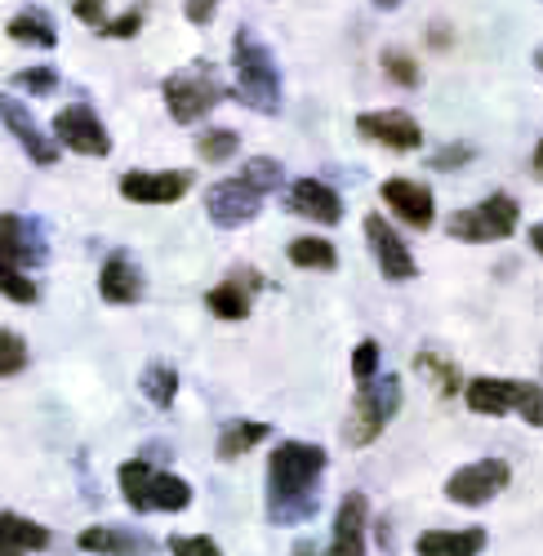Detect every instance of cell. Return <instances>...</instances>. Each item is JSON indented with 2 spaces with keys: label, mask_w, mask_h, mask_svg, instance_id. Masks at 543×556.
I'll return each instance as SVG.
<instances>
[{
  "label": "cell",
  "mask_w": 543,
  "mask_h": 556,
  "mask_svg": "<svg viewBox=\"0 0 543 556\" xmlns=\"http://www.w3.org/2000/svg\"><path fill=\"white\" fill-rule=\"evenodd\" d=\"M139 27H143V10H129V14H121V18H108V23L99 27V36H108V40H129V36H139Z\"/></svg>",
  "instance_id": "74e56055"
},
{
  "label": "cell",
  "mask_w": 543,
  "mask_h": 556,
  "mask_svg": "<svg viewBox=\"0 0 543 556\" xmlns=\"http://www.w3.org/2000/svg\"><path fill=\"white\" fill-rule=\"evenodd\" d=\"M161 94H165V108H169V116H174L178 125H192V121H201L210 108H218L228 89H223V80L214 76V67L197 63V67H184V72L165 76Z\"/></svg>",
  "instance_id": "5b68a950"
},
{
  "label": "cell",
  "mask_w": 543,
  "mask_h": 556,
  "mask_svg": "<svg viewBox=\"0 0 543 556\" xmlns=\"http://www.w3.org/2000/svg\"><path fill=\"white\" fill-rule=\"evenodd\" d=\"M23 365H27V343L14 330H5L0 334V375L14 379V375H23Z\"/></svg>",
  "instance_id": "4dcf8cb0"
},
{
  "label": "cell",
  "mask_w": 543,
  "mask_h": 556,
  "mask_svg": "<svg viewBox=\"0 0 543 556\" xmlns=\"http://www.w3.org/2000/svg\"><path fill=\"white\" fill-rule=\"evenodd\" d=\"M366 241H370L375 263H379V271L388 276V281H411V276H419L415 254L405 250V241L388 227L383 214H366Z\"/></svg>",
  "instance_id": "7c38bea8"
},
{
  "label": "cell",
  "mask_w": 543,
  "mask_h": 556,
  "mask_svg": "<svg viewBox=\"0 0 543 556\" xmlns=\"http://www.w3.org/2000/svg\"><path fill=\"white\" fill-rule=\"evenodd\" d=\"M366 526H370V503L366 494H343L334 513V539L326 556H366Z\"/></svg>",
  "instance_id": "4fadbf2b"
},
{
  "label": "cell",
  "mask_w": 543,
  "mask_h": 556,
  "mask_svg": "<svg viewBox=\"0 0 543 556\" xmlns=\"http://www.w3.org/2000/svg\"><path fill=\"white\" fill-rule=\"evenodd\" d=\"M232 67H237V89H232V94L250 112L277 116L281 112V72H277V59H272L267 45L254 31H245V27L232 40Z\"/></svg>",
  "instance_id": "7a4b0ae2"
},
{
  "label": "cell",
  "mask_w": 543,
  "mask_h": 556,
  "mask_svg": "<svg viewBox=\"0 0 543 556\" xmlns=\"http://www.w3.org/2000/svg\"><path fill=\"white\" fill-rule=\"evenodd\" d=\"M267 437H272V428H267V424H245V419H232L228 428L218 432V445H214V454H218L223 463H232V458L250 454L258 441H267Z\"/></svg>",
  "instance_id": "603a6c76"
},
{
  "label": "cell",
  "mask_w": 543,
  "mask_h": 556,
  "mask_svg": "<svg viewBox=\"0 0 543 556\" xmlns=\"http://www.w3.org/2000/svg\"><path fill=\"white\" fill-rule=\"evenodd\" d=\"M54 138L67 152H80V156H108L112 152V134L103 129L94 108H85V103H72L54 116Z\"/></svg>",
  "instance_id": "30bf717a"
},
{
  "label": "cell",
  "mask_w": 543,
  "mask_h": 556,
  "mask_svg": "<svg viewBox=\"0 0 543 556\" xmlns=\"http://www.w3.org/2000/svg\"><path fill=\"white\" fill-rule=\"evenodd\" d=\"M419 556H477L485 552V530H428L415 543Z\"/></svg>",
  "instance_id": "7402d4cb"
},
{
  "label": "cell",
  "mask_w": 543,
  "mask_h": 556,
  "mask_svg": "<svg viewBox=\"0 0 543 556\" xmlns=\"http://www.w3.org/2000/svg\"><path fill=\"white\" fill-rule=\"evenodd\" d=\"M286 205H290L299 218L326 223V227H334V223L343 218V201H339V192L330 188V182H321V178H299L294 188H290V197H286Z\"/></svg>",
  "instance_id": "2e32d148"
},
{
  "label": "cell",
  "mask_w": 543,
  "mask_h": 556,
  "mask_svg": "<svg viewBox=\"0 0 543 556\" xmlns=\"http://www.w3.org/2000/svg\"><path fill=\"white\" fill-rule=\"evenodd\" d=\"M356 129L366 138H375V143L392 148V152H415L424 143V129L411 112H366L356 121Z\"/></svg>",
  "instance_id": "9a60e30c"
},
{
  "label": "cell",
  "mask_w": 543,
  "mask_h": 556,
  "mask_svg": "<svg viewBox=\"0 0 543 556\" xmlns=\"http://www.w3.org/2000/svg\"><path fill=\"white\" fill-rule=\"evenodd\" d=\"M165 547H169L174 556H223L210 534H169Z\"/></svg>",
  "instance_id": "e575fe53"
},
{
  "label": "cell",
  "mask_w": 543,
  "mask_h": 556,
  "mask_svg": "<svg viewBox=\"0 0 543 556\" xmlns=\"http://www.w3.org/2000/svg\"><path fill=\"white\" fill-rule=\"evenodd\" d=\"M14 85H23L27 94L45 99V94H54V89H59V72L54 67H27V72L14 76Z\"/></svg>",
  "instance_id": "d590c367"
},
{
  "label": "cell",
  "mask_w": 543,
  "mask_h": 556,
  "mask_svg": "<svg viewBox=\"0 0 543 556\" xmlns=\"http://www.w3.org/2000/svg\"><path fill=\"white\" fill-rule=\"evenodd\" d=\"M214 10H218V0H188V18H192L197 27H205V23L214 18Z\"/></svg>",
  "instance_id": "60d3db41"
},
{
  "label": "cell",
  "mask_w": 543,
  "mask_h": 556,
  "mask_svg": "<svg viewBox=\"0 0 543 556\" xmlns=\"http://www.w3.org/2000/svg\"><path fill=\"white\" fill-rule=\"evenodd\" d=\"M517 223H521L517 201L504 197V192H494V197H485L481 205L459 210L455 218H450V237L468 241V245H490V241H508L513 231H517Z\"/></svg>",
  "instance_id": "8992f818"
},
{
  "label": "cell",
  "mask_w": 543,
  "mask_h": 556,
  "mask_svg": "<svg viewBox=\"0 0 543 556\" xmlns=\"http://www.w3.org/2000/svg\"><path fill=\"white\" fill-rule=\"evenodd\" d=\"M539 72H543V50H539Z\"/></svg>",
  "instance_id": "7dc6e473"
},
{
  "label": "cell",
  "mask_w": 543,
  "mask_h": 556,
  "mask_svg": "<svg viewBox=\"0 0 543 556\" xmlns=\"http://www.w3.org/2000/svg\"><path fill=\"white\" fill-rule=\"evenodd\" d=\"M330 454L307 441H281L267 458V521L272 526H303L316 517L321 503V472Z\"/></svg>",
  "instance_id": "6da1fadb"
},
{
  "label": "cell",
  "mask_w": 543,
  "mask_h": 556,
  "mask_svg": "<svg viewBox=\"0 0 543 556\" xmlns=\"http://www.w3.org/2000/svg\"><path fill=\"white\" fill-rule=\"evenodd\" d=\"M192 192V174L188 169H129L121 178V197L134 201V205H174Z\"/></svg>",
  "instance_id": "8fae6325"
},
{
  "label": "cell",
  "mask_w": 543,
  "mask_h": 556,
  "mask_svg": "<svg viewBox=\"0 0 543 556\" xmlns=\"http://www.w3.org/2000/svg\"><path fill=\"white\" fill-rule=\"evenodd\" d=\"M508 481H513V468L504 458H477V463H464V468L445 481V498L464 503V507H481L494 494H504Z\"/></svg>",
  "instance_id": "52a82bcc"
},
{
  "label": "cell",
  "mask_w": 543,
  "mask_h": 556,
  "mask_svg": "<svg viewBox=\"0 0 543 556\" xmlns=\"http://www.w3.org/2000/svg\"><path fill=\"white\" fill-rule=\"evenodd\" d=\"M0 556H23V547H14V543H5V547H0Z\"/></svg>",
  "instance_id": "f6af8a7d"
},
{
  "label": "cell",
  "mask_w": 543,
  "mask_h": 556,
  "mask_svg": "<svg viewBox=\"0 0 543 556\" xmlns=\"http://www.w3.org/2000/svg\"><path fill=\"white\" fill-rule=\"evenodd\" d=\"M263 197H267V192H258L250 178L237 174V178L214 182V188L205 192V214H210L214 227H245L250 218H258Z\"/></svg>",
  "instance_id": "ba28073f"
},
{
  "label": "cell",
  "mask_w": 543,
  "mask_h": 556,
  "mask_svg": "<svg viewBox=\"0 0 543 556\" xmlns=\"http://www.w3.org/2000/svg\"><path fill=\"white\" fill-rule=\"evenodd\" d=\"M0 112H5V129L18 138L23 152H27L36 165H54V161H59L54 138H50V134H45V129L31 121V112H27L18 99H5V103H0Z\"/></svg>",
  "instance_id": "ac0fdd59"
},
{
  "label": "cell",
  "mask_w": 543,
  "mask_h": 556,
  "mask_svg": "<svg viewBox=\"0 0 543 556\" xmlns=\"http://www.w3.org/2000/svg\"><path fill=\"white\" fill-rule=\"evenodd\" d=\"M517 414L530 428H543V383H521L517 392Z\"/></svg>",
  "instance_id": "8d00e7d4"
},
{
  "label": "cell",
  "mask_w": 543,
  "mask_h": 556,
  "mask_svg": "<svg viewBox=\"0 0 543 556\" xmlns=\"http://www.w3.org/2000/svg\"><path fill=\"white\" fill-rule=\"evenodd\" d=\"M472 161V148H445L432 156V169H455V165H468Z\"/></svg>",
  "instance_id": "ab89813d"
},
{
  "label": "cell",
  "mask_w": 543,
  "mask_h": 556,
  "mask_svg": "<svg viewBox=\"0 0 543 556\" xmlns=\"http://www.w3.org/2000/svg\"><path fill=\"white\" fill-rule=\"evenodd\" d=\"M379 197L388 201V210H392L401 223H411V227H419V231H428L432 218H437L432 192L424 188V182H415V178H388L383 188H379Z\"/></svg>",
  "instance_id": "5bb4252c"
},
{
  "label": "cell",
  "mask_w": 543,
  "mask_h": 556,
  "mask_svg": "<svg viewBox=\"0 0 543 556\" xmlns=\"http://www.w3.org/2000/svg\"><path fill=\"white\" fill-rule=\"evenodd\" d=\"M258 286H263V276H258L254 267H245V271L228 276V281H223V286H214V290L205 294V307H210L218 320H245Z\"/></svg>",
  "instance_id": "e0dca14e"
},
{
  "label": "cell",
  "mask_w": 543,
  "mask_h": 556,
  "mask_svg": "<svg viewBox=\"0 0 543 556\" xmlns=\"http://www.w3.org/2000/svg\"><path fill=\"white\" fill-rule=\"evenodd\" d=\"M0 281H5V299L10 303H36L40 299V290H36V281L31 276H23V267H0Z\"/></svg>",
  "instance_id": "1f68e13d"
},
{
  "label": "cell",
  "mask_w": 543,
  "mask_h": 556,
  "mask_svg": "<svg viewBox=\"0 0 543 556\" xmlns=\"http://www.w3.org/2000/svg\"><path fill=\"white\" fill-rule=\"evenodd\" d=\"M530 245L543 254V223H539V227H530Z\"/></svg>",
  "instance_id": "ee69618b"
},
{
  "label": "cell",
  "mask_w": 543,
  "mask_h": 556,
  "mask_svg": "<svg viewBox=\"0 0 543 556\" xmlns=\"http://www.w3.org/2000/svg\"><path fill=\"white\" fill-rule=\"evenodd\" d=\"M383 72L396 80V85H405V89H415L419 85V67H415V59L411 54H401V50H383Z\"/></svg>",
  "instance_id": "d6a6232c"
},
{
  "label": "cell",
  "mask_w": 543,
  "mask_h": 556,
  "mask_svg": "<svg viewBox=\"0 0 543 556\" xmlns=\"http://www.w3.org/2000/svg\"><path fill=\"white\" fill-rule=\"evenodd\" d=\"M294 556H321V547H316L312 539H299V543H294Z\"/></svg>",
  "instance_id": "b9f144b4"
},
{
  "label": "cell",
  "mask_w": 543,
  "mask_h": 556,
  "mask_svg": "<svg viewBox=\"0 0 543 556\" xmlns=\"http://www.w3.org/2000/svg\"><path fill=\"white\" fill-rule=\"evenodd\" d=\"M72 14L85 23V27H103L108 23V0H72Z\"/></svg>",
  "instance_id": "f35d334b"
},
{
  "label": "cell",
  "mask_w": 543,
  "mask_h": 556,
  "mask_svg": "<svg viewBox=\"0 0 543 556\" xmlns=\"http://www.w3.org/2000/svg\"><path fill=\"white\" fill-rule=\"evenodd\" d=\"M139 392L156 405V409H169L174 405V396H178V369L174 365H165V361H152L143 375H139Z\"/></svg>",
  "instance_id": "d4e9b609"
},
{
  "label": "cell",
  "mask_w": 543,
  "mask_h": 556,
  "mask_svg": "<svg viewBox=\"0 0 543 556\" xmlns=\"http://www.w3.org/2000/svg\"><path fill=\"white\" fill-rule=\"evenodd\" d=\"M0 258L10 267H45L50 263V237H45L40 218L5 214L0 218Z\"/></svg>",
  "instance_id": "9c48e42d"
},
{
  "label": "cell",
  "mask_w": 543,
  "mask_h": 556,
  "mask_svg": "<svg viewBox=\"0 0 543 556\" xmlns=\"http://www.w3.org/2000/svg\"><path fill=\"white\" fill-rule=\"evenodd\" d=\"M237 148H241V138H237L232 129H210V134H201V138H197V156H201V161H210V165L232 161V156H237Z\"/></svg>",
  "instance_id": "f1b7e54d"
},
{
  "label": "cell",
  "mask_w": 543,
  "mask_h": 556,
  "mask_svg": "<svg viewBox=\"0 0 543 556\" xmlns=\"http://www.w3.org/2000/svg\"><path fill=\"white\" fill-rule=\"evenodd\" d=\"M241 178H250L258 192H277L281 188V165L272 161V156H254V161H245Z\"/></svg>",
  "instance_id": "f546056e"
},
{
  "label": "cell",
  "mask_w": 543,
  "mask_h": 556,
  "mask_svg": "<svg viewBox=\"0 0 543 556\" xmlns=\"http://www.w3.org/2000/svg\"><path fill=\"white\" fill-rule=\"evenodd\" d=\"M10 40H23V45H40V50H54L59 45V31H54V23L45 18V14H18V18H10Z\"/></svg>",
  "instance_id": "83f0119b"
},
{
  "label": "cell",
  "mask_w": 543,
  "mask_h": 556,
  "mask_svg": "<svg viewBox=\"0 0 543 556\" xmlns=\"http://www.w3.org/2000/svg\"><path fill=\"white\" fill-rule=\"evenodd\" d=\"M286 254L294 267H307V271H334L339 267V250L321 237H299V241H290Z\"/></svg>",
  "instance_id": "484cf974"
},
{
  "label": "cell",
  "mask_w": 543,
  "mask_h": 556,
  "mask_svg": "<svg viewBox=\"0 0 543 556\" xmlns=\"http://www.w3.org/2000/svg\"><path fill=\"white\" fill-rule=\"evenodd\" d=\"M530 169L543 178V138H539V148H534V156H530Z\"/></svg>",
  "instance_id": "7bdbcfd3"
},
{
  "label": "cell",
  "mask_w": 543,
  "mask_h": 556,
  "mask_svg": "<svg viewBox=\"0 0 543 556\" xmlns=\"http://www.w3.org/2000/svg\"><path fill=\"white\" fill-rule=\"evenodd\" d=\"M99 294L103 303H116V307H129L143 299V271L129 254H112L99 271Z\"/></svg>",
  "instance_id": "d6986e66"
},
{
  "label": "cell",
  "mask_w": 543,
  "mask_h": 556,
  "mask_svg": "<svg viewBox=\"0 0 543 556\" xmlns=\"http://www.w3.org/2000/svg\"><path fill=\"white\" fill-rule=\"evenodd\" d=\"M401 409V379L396 375H379L370 383H361L352 409H348V424H343V441L352 450H366L379 441V432L396 419Z\"/></svg>",
  "instance_id": "277c9868"
},
{
  "label": "cell",
  "mask_w": 543,
  "mask_h": 556,
  "mask_svg": "<svg viewBox=\"0 0 543 556\" xmlns=\"http://www.w3.org/2000/svg\"><path fill=\"white\" fill-rule=\"evenodd\" d=\"M0 530H5V543L23 547V552H45V547L54 543L50 530L36 526V521H27V517H18V513H5V517H0Z\"/></svg>",
  "instance_id": "4316f807"
},
{
  "label": "cell",
  "mask_w": 543,
  "mask_h": 556,
  "mask_svg": "<svg viewBox=\"0 0 543 556\" xmlns=\"http://www.w3.org/2000/svg\"><path fill=\"white\" fill-rule=\"evenodd\" d=\"M116 481H121V494L134 513H184L192 503V485L174 472L152 468V458H143V454L121 463Z\"/></svg>",
  "instance_id": "3957f363"
},
{
  "label": "cell",
  "mask_w": 543,
  "mask_h": 556,
  "mask_svg": "<svg viewBox=\"0 0 543 556\" xmlns=\"http://www.w3.org/2000/svg\"><path fill=\"white\" fill-rule=\"evenodd\" d=\"M517 392H521V383L517 379H472L468 388H464V401H468V409L472 414H485V419H500V414H508V409H517Z\"/></svg>",
  "instance_id": "44dd1931"
},
{
  "label": "cell",
  "mask_w": 543,
  "mask_h": 556,
  "mask_svg": "<svg viewBox=\"0 0 543 556\" xmlns=\"http://www.w3.org/2000/svg\"><path fill=\"white\" fill-rule=\"evenodd\" d=\"M76 543H80V552H94V556H161L148 534L112 530V526H89V530H80Z\"/></svg>",
  "instance_id": "ffe728a7"
},
{
  "label": "cell",
  "mask_w": 543,
  "mask_h": 556,
  "mask_svg": "<svg viewBox=\"0 0 543 556\" xmlns=\"http://www.w3.org/2000/svg\"><path fill=\"white\" fill-rule=\"evenodd\" d=\"M375 5H379V10H396V5H401V0H375Z\"/></svg>",
  "instance_id": "bcb514c9"
},
{
  "label": "cell",
  "mask_w": 543,
  "mask_h": 556,
  "mask_svg": "<svg viewBox=\"0 0 543 556\" xmlns=\"http://www.w3.org/2000/svg\"><path fill=\"white\" fill-rule=\"evenodd\" d=\"M352 379H356V383L379 379V343H375V339L356 343V352H352Z\"/></svg>",
  "instance_id": "836d02e7"
},
{
  "label": "cell",
  "mask_w": 543,
  "mask_h": 556,
  "mask_svg": "<svg viewBox=\"0 0 543 556\" xmlns=\"http://www.w3.org/2000/svg\"><path fill=\"white\" fill-rule=\"evenodd\" d=\"M415 369H419V375L437 388V396H455V392H459V365L450 361V356H441V352L424 348V352L415 356Z\"/></svg>",
  "instance_id": "cb8c5ba5"
}]
</instances>
